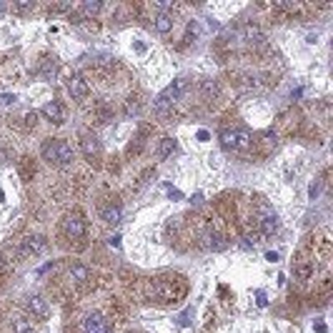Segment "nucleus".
Here are the masks:
<instances>
[{"instance_id":"obj_15","label":"nucleus","mask_w":333,"mask_h":333,"mask_svg":"<svg viewBox=\"0 0 333 333\" xmlns=\"http://www.w3.org/2000/svg\"><path fill=\"white\" fill-rule=\"evenodd\" d=\"M88 278H90L88 266H83V263H73V266H70V281H73V283L83 286V283H88Z\"/></svg>"},{"instance_id":"obj_26","label":"nucleus","mask_w":333,"mask_h":333,"mask_svg":"<svg viewBox=\"0 0 333 333\" xmlns=\"http://www.w3.org/2000/svg\"><path fill=\"white\" fill-rule=\"evenodd\" d=\"M258 306H266V293H258Z\"/></svg>"},{"instance_id":"obj_23","label":"nucleus","mask_w":333,"mask_h":333,"mask_svg":"<svg viewBox=\"0 0 333 333\" xmlns=\"http://www.w3.org/2000/svg\"><path fill=\"white\" fill-rule=\"evenodd\" d=\"M203 93H205V95H215V93H218V85H215L213 80H203Z\"/></svg>"},{"instance_id":"obj_8","label":"nucleus","mask_w":333,"mask_h":333,"mask_svg":"<svg viewBox=\"0 0 333 333\" xmlns=\"http://www.w3.org/2000/svg\"><path fill=\"white\" fill-rule=\"evenodd\" d=\"M40 116H43V118H48L50 123H63V121H66L63 105H61V103H56V100H53V103H45V105L40 108Z\"/></svg>"},{"instance_id":"obj_5","label":"nucleus","mask_w":333,"mask_h":333,"mask_svg":"<svg viewBox=\"0 0 333 333\" xmlns=\"http://www.w3.org/2000/svg\"><path fill=\"white\" fill-rule=\"evenodd\" d=\"M153 293H155L163 303H171V301H176V298H181V296H183L181 291H173V286H171L168 281H158V283L153 286Z\"/></svg>"},{"instance_id":"obj_21","label":"nucleus","mask_w":333,"mask_h":333,"mask_svg":"<svg viewBox=\"0 0 333 333\" xmlns=\"http://www.w3.org/2000/svg\"><path fill=\"white\" fill-rule=\"evenodd\" d=\"M103 10V3H83V13L85 15H95Z\"/></svg>"},{"instance_id":"obj_7","label":"nucleus","mask_w":333,"mask_h":333,"mask_svg":"<svg viewBox=\"0 0 333 333\" xmlns=\"http://www.w3.org/2000/svg\"><path fill=\"white\" fill-rule=\"evenodd\" d=\"M183 90H186V80H183V78H178V80H173V83H171V85L160 93V98H163L168 105H173V103L183 95Z\"/></svg>"},{"instance_id":"obj_1","label":"nucleus","mask_w":333,"mask_h":333,"mask_svg":"<svg viewBox=\"0 0 333 333\" xmlns=\"http://www.w3.org/2000/svg\"><path fill=\"white\" fill-rule=\"evenodd\" d=\"M40 153L48 163H56V165H70L73 163V145L68 140H61V138H48L43 143Z\"/></svg>"},{"instance_id":"obj_20","label":"nucleus","mask_w":333,"mask_h":333,"mask_svg":"<svg viewBox=\"0 0 333 333\" xmlns=\"http://www.w3.org/2000/svg\"><path fill=\"white\" fill-rule=\"evenodd\" d=\"M13 331L15 333H33V323L28 318H13Z\"/></svg>"},{"instance_id":"obj_10","label":"nucleus","mask_w":333,"mask_h":333,"mask_svg":"<svg viewBox=\"0 0 333 333\" xmlns=\"http://www.w3.org/2000/svg\"><path fill=\"white\" fill-rule=\"evenodd\" d=\"M83 328H85V333H110V331H108V323H105V318H103L100 313H90V316L85 318Z\"/></svg>"},{"instance_id":"obj_19","label":"nucleus","mask_w":333,"mask_h":333,"mask_svg":"<svg viewBox=\"0 0 333 333\" xmlns=\"http://www.w3.org/2000/svg\"><path fill=\"white\" fill-rule=\"evenodd\" d=\"M173 150H176V140L173 138H163L160 145H158V158H168Z\"/></svg>"},{"instance_id":"obj_6","label":"nucleus","mask_w":333,"mask_h":333,"mask_svg":"<svg viewBox=\"0 0 333 333\" xmlns=\"http://www.w3.org/2000/svg\"><path fill=\"white\" fill-rule=\"evenodd\" d=\"M68 90H70V95H73L75 100H83V98L90 93V88H88V83H85L83 75H73V78L68 80Z\"/></svg>"},{"instance_id":"obj_2","label":"nucleus","mask_w":333,"mask_h":333,"mask_svg":"<svg viewBox=\"0 0 333 333\" xmlns=\"http://www.w3.org/2000/svg\"><path fill=\"white\" fill-rule=\"evenodd\" d=\"M258 223H261V233L263 236H273V233H278V215L273 213V208L261 200V205H258Z\"/></svg>"},{"instance_id":"obj_22","label":"nucleus","mask_w":333,"mask_h":333,"mask_svg":"<svg viewBox=\"0 0 333 333\" xmlns=\"http://www.w3.org/2000/svg\"><path fill=\"white\" fill-rule=\"evenodd\" d=\"M13 8H15L18 13H28V10H33V8H35V3H33V0H20V3H15Z\"/></svg>"},{"instance_id":"obj_13","label":"nucleus","mask_w":333,"mask_h":333,"mask_svg":"<svg viewBox=\"0 0 333 333\" xmlns=\"http://www.w3.org/2000/svg\"><path fill=\"white\" fill-rule=\"evenodd\" d=\"M153 28H155L160 35L171 33V30H173V15H171V13H158V15L153 18Z\"/></svg>"},{"instance_id":"obj_4","label":"nucleus","mask_w":333,"mask_h":333,"mask_svg":"<svg viewBox=\"0 0 333 333\" xmlns=\"http://www.w3.org/2000/svg\"><path fill=\"white\" fill-rule=\"evenodd\" d=\"M45 248H48V241H45L43 236H28V238L23 241L20 253H23V256H38V253H43Z\"/></svg>"},{"instance_id":"obj_12","label":"nucleus","mask_w":333,"mask_h":333,"mask_svg":"<svg viewBox=\"0 0 333 333\" xmlns=\"http://www.w3.org/2000/svg\"><path fill=\"white\" fill-rule=\"evenodd\" d=\"M203 246L208 251H223L226 248V238L218 233V231H205L203 233Z\"/></svg>"},{"instance_id":"obj_18","label":"nucleus","mask_w":333,"mask_h":333,"mask_svg":"<svg viewBox=\"0 0 333 333\" xmlns=\"http://www.w3.org/2000/svg\"><path fill=\"white\" fill-rule=\"evenodd\" d=\"M251 143L253 140H251V133L248 131H243V128L236 131V150H246V148H251Z\"/></svg>"},{"instance_id":"obj_3","label":"nucleus","mask_w":333,"mask_h":333,"mask_svg":"<svg viewBox=\"0 0 333 333\" xmlns=\"http://www.w3.org/2000/svg\"><path fill=\"white\" fill-rule=\"evenodd\" d=\"M63 233H66L70 241H78L85 236V220L80 215H66L63 220Z\"/></svg>"},{"instance_id":"obj_14","label":"nucleus","mask_w":333,"mask_h":333,"mask_svg":"<svg viewBox=\"0 0 333 333\" xmlns=\"http://www.w3.org/2000/svg\"><path fill=\"white\" fill-rule=\"evenodd\" d=\"M100 215H103V220H105L108 226H118L121 218H123V210H121V205H105V208L100 210Z\"/></svg>"},{"instance_id":"obj_27","label":"nucleus","mask_w":333,"mask_h":333,"mask_svg":"<svg viewBox=\"0 0 333 333\" xmlns=\"http://www.w3.org/2000/svg\"><path fill=\"white\" fill-rule=\"evenodd\" d=\"M0 163H5V153L3 150H0Z\"/></svg>"},{"instance_id":"obj_24","label":"nucleus","mask_w":333,"mask_h":333,"mask_svg":"<svg viewBox=\"0 0 333 333\" xmlns=\"http://www.w3.org/2000/svg\"><path fill=\"white\" fill-rule=\"evenodd\" d=\"M13 103H15L13 93H0V105H13Z\"/></svg>"},{"instance_id":"obj_17","label":"nucleus","mask_w":333,"mask_h":333,"mask_svg":"<svg viewBox=\"0 0 333 333\" xmlns=\"http://www.w3.org/2000/svg\"><path fill=\"white\" fill-rule=\"evenodd\" d=\"M218 140H220V145L226 150H236V131L233 128H223L220 135H218Z\"/></svg>"},{"instance_id":"obj_11","label":"nucleus","mask_w":333,"mask_h":333,"mask_svg":"<svg viewBox=\"0 0 333 333\" xmlns=\"http://www.w3.org/2000/svg\"><path fill=\"white\" fill-rule=\"evenodd\" d=\"M28 311H30V316H35V318H45V316H48V301H45L43 296H30V298H28Z\"/></svg>"},{"instance_id":"obj_9","label":"nucleus","mask_w":333,"mask_h":333,"mask_svg":"<svg viewBox=\"0 0 333 333\" xmlns=\"http://www.w3.org/2000/svg\"><path fill=\"white\" fill-rule=\"evenodd\" d=\"M80 148H83V153H85L88 160H95V158L100 155V140H98L95 135H83Z\"/></svg>"},{"instance_id":"obj_16","label":"nucleus","mask_w":333,"mask_h":333,"mask_svg":"<svg viewBox=\"0 0 333 333\" xmlns=\"http://www.w3.org/2000/svg\"><path fill=\"white\" fill-rule=\"evenodd\" d=\"M243 38H246V43L248 45H263V33H261V28H256V25H246L243 28Z\"/></svg>"},{"instance_id":"obj_25","label":"nucleus","mask_w":333,"mask_h":333,"mask_svg":"<svg viewBox=\"0 0 333 333\" xmlns=\"http://www.w3.org/2000/svg\"><path fill=\"white\" fill-rule=\"evenodd\" d=\"M266 261H278V253H273V251H268V253H266Z\"/></svg>"}]
</instances>
